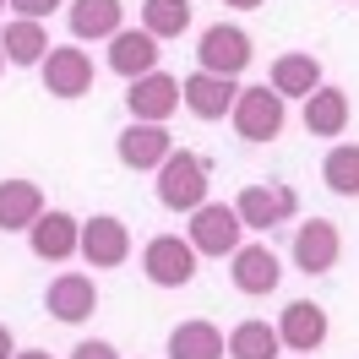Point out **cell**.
Segmentation results:
<instances>
[{
    "label": "cell",
    "mask_w": 359,
    "mask_h": 359,
    "mask_svg": "<svg viewBox=\"0 0 359 359\" xmlns=\"http://www.w3.org/2000/svg\"><path fill=\"white\" fill-rule=\"evenodd\" d=\"M207 158L185 153V147H175V153L158 163V202L169 207V212H196V207L207 202Z\"/></svg>",
    "instance_id": "cell-1"
},
{
    "label": "cell",
    "mask_w": 359,
    "mask_h": 359,
    "mask_svg": "<svg viewBox=\"0 0 359 359\" xmlns=\"http://www.w3.org/2000/svg\"><path fill=\"white\" fill-rule=\"evenodd\" d=\"M196 262H202L196 245L180 240V234H153L142 245V272H147V283H158V289H185L196 278Z\"/></svg>",
    "instance_id": "cell-2"
},
{
    "label": "cell",
    "mask_w": 359,
    "mask_h": 359,
    "mask_svg": "<svg viewBox=\"0 0 359 359\" xmlns=\"http://www.w3.org/2000/svg\"><path fill=\"white\" fill-rule=\"evenodd\" d=\"M240 234H245V224H240L234 202H202L191 212V229H185V240L196 245V256H234Z\"/></svg>",
    "instance_id": "cell-3"
},
{
    "label": "cell",
    "mask_w": 359,
    "mask_h": 359,
    "mask_svg": "<svg viewBox=\"0 0 359 359\" xmlns=\"http://www.w3.org/2000/svg\"><path fill=\"white\" fill-rule=\"evenodd\" d=\"M256 60V49H250V33L234 22H212L196 39V71H212V76H240V71Z\"/></svg>",
    "instance_id": "cell-4"
},
{
    "label": "cell",
    "mask_w": 359,
    "mask_h": 359,
    "mask_svg": "<svg viewBox=\"0 0 359 359\" xmlns=\"http://www.w3.org/2000/svg\"><path fill=\"white\" fill-rule=\"evenodd\" d=\"M229 120H234V131L245 136V142H272V136H283L289 104H283L272 88H240V98H234Z\"/></svg>",
    "instance_id": "cell-5"
},
{
    "label": "cell",
    "mask_w": 359,
    "mask_h": 359,
    "mask_svg": "<svg viewBox=\"0 0 359 359\" xmlns=\"http://www.w3.org/2000/svg\"><path fill=\"white\" fill-rule=\"evenodd\" d=\"M337 256H343V234H337L332 218H305V224L294 229V267L305 272V278L332 272Z\"/></svg>",
    "instance_id": "cell-6"
},
{
    "label": "cell",
    "mask_w": 359,
    "mask_h": 359,
    "mask_svg": "<svg viewBox=\"0 0 359 359\" xmlns=\"http://www.w3.org/2000/svg\"><path fill=\"white\" fill-rule=\"evenodd\" d=\"M44 88L55 93V98H82V93H93V55L76 44H55L44 55Z\"/></svg>",
    "instance_id": "cell-7"
},
{
    "label": "cell",
    "mask_w": 359,
    "mask_h": 359,
    "mask_svg": "<svg viewBox=\"0 0 359 359\" xmlns=\"http://www.w3.org/2000/svg\"><path fill=\"white\" fill-rule=\"evenodd\" d=\"M175 153V136H169V126H147V120H131L126 131L114 136V158L126 163V169H153Z\"/></svg>",
    "instance_id": "cell-8"
},
{
    "label": "cell",
    "mask_w": 359,
    "mask_h": 359,
    "mask_svg": "<svg viewBox=\"0 0 359 359\" xmlns=\"http://www.w3.org/2000/svg\"><path fill=\"white\" fill-rule=\"evenodd\" d=\"M234 212H240L245 229H272V224H289L294 212H299V196H294L289 185H245L234 196Z\"/></svg>",
    "instance_id": "cell-9"
},
{
    "label": "cell",
    "mask_w": 359,
    "mask_h": 359,
    "mask_svg": "<svg viewBox=\"0 0 359 359\" xmlns=\"http://www.w3.org/2000/svg\"><path fill=\"white\" fill-rule=\"evenodd\" d=\"M240 98V82L234 76H212V71H191L180 82V104L196 114V120H224Z\"/></svg>",
    "instance_id": "cell-10"
},
{
    "label": "cell",
    "mask_w": 359,
    "mask_h": 359,
    "mask_svg": "<svg viewBox=\"0 0 359 359\" xmlns=\"http://www.w3.org/2000/svg\"><path fill=\"white\" fill-rule=\"evenodd\" d=\"M88 267H126V256H131V229L109 218V212H98L82 224V250H76Z\"/></svg>",
    "instance_id": "cell-11"
},
{
    "label": "cell",
    "mask_w": 359,
    "mask_h": 359,
    "mask_svg": "<svg viewBox=\"0 0 359 359\" xmlns=\"http://www.w3.org/2000/svg\"><path fill=\"white\" fill-rule=\"evenodd\" d=\"M27 245L39 262H71L76 250H82V218H71L60 207H49L39 224L27 229Z\"/></svg>",
    "instance_id": "cell-12"
},
{
    "label": "cell",
    "mask_w": 359,
    "mask_h": 359,
    "mask_svg": "<svg viewBox=\"0 0 359 359\" xmlns=\"http://www.w3.org/2000/svg\"><path fill=\"white\" fill-rule=\"evenodd\" d=\"M44 311L55 316V321H66V327L88 321V316L98 311V283H93L88 272H60L44 289Z\"/></svg>",
    "instance_id": "cell-13"
},
{
    "label": "cell",
    "mask_w": 359,
    "mask_h": 359,
    "mask_svg": "<svg viewBox=\"0 0 359 359\" xmlns=\"http://www.w3.org/2000/svg\"><path fill=\"white\" fill-rule=\"evenodd\" d=\"M126 109H131V120L163 126V120L180 109V82H175V76H163V71H147V76H136L131 93H126Z\"/></svg>",
    "instance_id": "cell-14"
},
{
    "label": "cell",
    "mask_w": 359,
    "mask_h": 359,
    "mask_svg": "<svg viewBox=\"0 0 359 359\" xmlns=\"http://www.w3.org/2000/svg\"><path fill=\"white\" fill-rule=\"evenodd\" d=\"M278 343L294 348V354H316V348L327 343V311H321L316 299L283 305V316H278Z\"/></svg>",
    "instance_id": "cell-15"
},
{
    "label": "cell",
    "mask_w": 359,
    "mask_h": 359,
    "mask_svg": "<svg viewBox=\"0 0 359 359\" xmlns=\"http://www.w3.org/2000/svg\"><path fill=\"white\" fill-rule=\"evenodd\" d=\"M158 39L147 33V27H120L109 39V71L114 76H126V82H136V76H147V71H158Z\"/></svg>",
    "instance_id": "cell-16"
},
{
    "label": "cell",
    "mask_w": 359,
    "mask_h": 359,
    "mask_svg": "<svg viewBox=\"0 0 359 359\" xmlns=\"http://www.w3.org/2000/svg\"><path fill=\"white\" fill-rule=\"evenodd\" d=\"M229 278H234V289H240V294H272V289H278V278H283V267H278V256H272L267 245H240V250H234Z\"/></svg>",
    "instance_id": "cell-17"
},
{
    "label": "cell",
    "mask_w": 359,
    "mask_h": 359,
    "mask_svg": "<svg viewBox=\"0 0 359 359\" xmlns=\"http://www.w3.org/2000/svg\"><path fill=\"white\" fill-rule=\"evenodd\" d=\"M44 218V191L33 180H0V229L17 234V229H33Z\"/></svg>",
    "instance_id": "cell-18"
},
{
    "label": "cell",
    "mask_w": 359,
    "mask_h": 359,
    "mask_svg": "<svg viewBox=\"0 0 359 359\" xmlns=\"http://www.w3.org/2000/svg\"><path fill=\"white\" fill-rule=\"evenodd\" d=\"M321 88V60L305 55V49H294V55H278L272 60V93L289 104V98H311Z\"/></svg>",
    "instance_id": "cell-19"
},
{
    "label": "cell",
    "mask_w": 359,
    "mask_h": 359,
    "mask_svg": "<svg viewBox=\"0 0 359 359\" xmlns=\"http://www.w3.org/2000/svg\"><path fill=\"white\" fill-rule=\"evenodd\" d=\"M66 22H71L76 39H114L120 22H126V6L120 0H71Z\"/></svg>",
    "instance_id": "cell-20"
},
{
    "label": "cell",
    "mask_w": 359,
    "mask_h": 359,
    "mask_svg": "<svg viewBox=\"0 0 359 359\" xmlns=\"http://www.w3.org/2000/svg\"><path fill=\"white\" fill-rule=\"evenodd\" d=\"M229 343L212 321H180L169 332V359H224Z\"/></svg>",
    "instance_id": "cell-21"
},
{
    "label": "cell",
    "mask_w": 359,
    "mask_h": 359,
    "mask_svg": "<svg viewBox=\"0 0 359 359\" xmlns=\"http://www.w3.org/2000/svg\"><path fill=\"white\" fill-rule=\"evenodd\" d=\"M305 131L311 136H343L348 131V93L343 88H316L305 98Z\"/></svg>",
    "instance_id": "cell-22"
},
{
    "label": "cell",
    "mask_w": 359,
    "mask_h": 359,
    "mask_svg": "<svg viewBox=\"0 0 359 359\" xmlns=\"http://www.w3.org/2000/svg\"><path fill=\"white\" fill-rule=\"evenodd\" d=\"M0 49H6V60H11V66H44V55H49L55 44H49L44 22L17 17V22H6V39H0Z\"/></svg>",
    "instance_id": "cell-23"
},
{
    "label": "cell",
    "mask_w": 359,
    "mask_h": 359,
    "mask_svg": "<svg viewBox=\"0 0 359 359\" xmlns=\"http://www.w3.org/2000/svg\"><path fill=\"white\" fill-rule=\"evenodd\" d=\"M224 343H229V359H278V348H283L278 327H267V321H240Z\"/></svg>",
    "instance_id": "cell-24"
},
{
    "label": "cell",
    "mask_w": 359,
    "mask_h": 359,
    "mask_svg": "<svg viewBox=\"0 0 359 359\" xmlns=\"http://www.w3.org/2000/svg\"><path fill=\"white\" fill-rule=\"evenodd\" d=\"M142 27L153 33L158 44H163V39H180V33L191 27V6H185V0H142Z\"/></svg>",
    "instance_id": "cell-25"
},
{
    "label": "cell",
    "mask_w": 359,
    "mask_h": 359,
    "mask_svg": "<svg viewBox=\"0 0 359 359\" xmlns=\"http://www.w3.org/2000/svg\"><path fill=\"white\" fill-rule=\"evenodd\" d=\"M321 180H327V191H337V196H359V147L354 142H337L332 153H327Z\"/></svg>",
    "instance_id": "cell-26"
},
{
    "label": "cell",
    "mask_w": 359,
    "mask_h": 359,
    "mask_svg": "<svg viewBox=\"0 0 359 359\" xmlns=\"http://www.w3.org/2000/svg\"><path fill=\"white\" fill-rule=\"evenodd\" d=\"M55 6H66V0H11V11H17V17H33V22H44Z\"/></svg>",
    "instance_id": "cell-27"
},
{
    "label": "cell",
    "mask_w": 359,
    "mask_h": 359,
    "mask_svg": "<svg viewBox=\"0 0 359 359\" xmlns=\"http://www.w3.org/2000/svg\"><path fill=\"white\" fill-rule=\"evenodd\" d=\"M71 359H120V354H114V343H104V337H88V343L71 348Z\"/></svg>",
    "instance_id": "cell-28"
},
{
    "label": "cell",
    "mask_w": 359,
    "mask_h": 359,
    "mask_svg": "<svg viewBox=\"0 0 359 359\" xmlns=\"http://www.w3.org/2000/svg\"><path fill=\"white\" fill-rule=\"evenodd\" d=\"M11 354H17V343H11V327L0 321V359H11Z\"/></svg>",
    "instance_id": "cell-29"
},
{
    "label": "cell",
    "mask_w": 359,
    "mask_h": 359,
    "mask_svg": "<svg viewBox=\"0 0 359 359\" xmlns=\"http://www.w3.org/2000/svg\"><path fill=\"white\" fill-rule=\"evenodd\" d=\"M224 6H234V11H262L267 0H224Z\"/></svg>",
    "instance_id": "cell-30"
},
{
    "label": "cell",
    "mask_w": 359,
    "mask_h": 359,
    "mask_svg": "<svg viewBox=\"0 0 359 359\" xmlns=\"http://www.w3.org/2000/svg\"><path fill=\"white\" fill-rule=\"evenodd\" d=\"M11 359H55V354H44V348H22V354H11Z\"/></svg>",
    "instance_id": "cell-31"
},
{
    "label": "cell",
    "mask_w": 359,
    "mask_h": 359,
    "mask_svg": "<svg viewBox=\"0 0 359 359\" xmlns=\"http://www.w3.org/2000/svg\"><path fill=\"white\" fill-rule=\"evenodd\" d=\"M0 71H6V49H0Z\"/></svg>",
    "instance_id": "cell-32"
},
{
    "label": "cell",
    "mask_w": 359,
    "mask_h": 359,
    "mask_svg": "<svg viewBox=\"0 0 359 359\" xmlns=\"http://www.w3.org/2000/svg\"><path fill=\"white\" fill-rule=\"evenodd\" d=\"M6 6H11V0H0V11H6Z\"/></svg>",
    "instance_id": "cell-33"
},
{
    "label": "cell",
    "mask_w": 359,
    "mask_h": 359,
    "mask_svg": "<svg viewBox=\"0 0 359 359\" xmlns=\"http://www.w3.org/2000/svg\"><path fill=\"white\" fill-rule=\"evenodd\" d=\"M305 359H311V354H305Z\"/></svg>",
    "instance_id": "cell-34"
}]
</instances>
